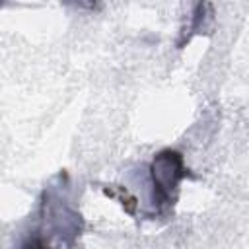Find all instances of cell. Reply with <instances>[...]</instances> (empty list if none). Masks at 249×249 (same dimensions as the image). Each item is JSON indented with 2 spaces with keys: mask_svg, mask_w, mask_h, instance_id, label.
<instances>
[{
  "mask_svg": "<svg viewBox=\"0 0 249 249\" xmlns=\"http://www.w3.org/2000/svg\"><path fill=\"white\" fill-rule=\"evenodd\" d=\"M187 175L183 156L175 150L160 152L152 161V181H154V202L158 206L173 204L171 189L175 191L179 181Z\"/></svg>",
  "mask_w": 249,
  "mask_h": 249,
  "instance_id": "6da1fadb",
  "label": "cell"
}]
</instances>
